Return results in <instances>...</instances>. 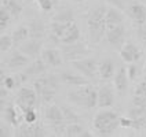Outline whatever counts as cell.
<instances>
[{"label":"cell","instance_id":"obj_24","mask_svg":"<svg viewBox=\"0 0 146 137\" xmlns=\"http://www.w3.org/2000/svg\"><path fill=\"white\" fill-rule=\"evenodd\" d=\"M65 136H69V137H88V136H91V133L86 130V128L81 125L80 122H73V123H69V125H68Z\"/></svg>","mask_w":146,"mask_h":137},{"label":"cell","instance_id":"obj_20","mask_svg":"<svg viewBox=\"0 0 146 137\" xmlns=\"http://www.w3.org/2000/svg\"><path fill=\"white\" fill-rule=\"evenodd\" d=\"M123 14L120 11V8L117 7H108L106 10V16H105V21H106V30L109 28H113L116 25H120L123 24Z\"/></svg>","mask_w":146,"mask_h":137},{"label":"cell","instance_id":"obj_33","mask_svg":"<svg viewBox=\"0 0 146 137\" xmlns=\"http://www.w3.org/2000/svg\"><path fill=\"white\" fill-rule=\"evenodd\" d=\"M130 118H141V117H146V108L145 107H138V106H132L131 104V108L128 110V114H127Z\"/></svg>","mask_w":146,"mask_h":137},{"label":"cell","instance_id":"obj_30","mask_svg":"<svg viewBox=\"0 0 146 137\" xmlns=\"http://www.w3.org/2000/svg\"><path fill=\"white\" fill-rule=\"evenodd\" d=\"M11 18H13V15L10 14V11L4 6H1L0 7V29H1V32L8 26Z\"/></svg>","mask_w":146,"mask_h":137},{"label":"cell","instance_id":"obj_46","mask_svg":"<svg viewBox=\"0 0 146 137\" xmlns=\"http://www.w3.org/2000/svg\"><path fill=\"white\" fill-rule=\"evenodd\" d=\"M145 81H146V75H145Z\"/></svg>","mask_w":146,"mask_h":137},{"label":"cell","instance_id":"obj_42","mask_svg":"<svg viewBox=\"0 0 146 137\" xmlns=\"http://www.w3.org/2000/svg\"><path fill=\"white\" fill-rule=\"evenodd\" d=\"M108 3H110L113 7H117L120 10H124V0H108Z\"/></svg>","mask_w":146,"mask_h":137},{"label":"cell","instance_id":"obj_17","mask_svg":"<svg viewBox=\"0 0 146 137\" xmlns=\"http://www.w3.org/2000/svg\"><path fill=\"white\" fill-rule=\"evenodd\" d=\"M114 74H116V66L112 59L106 58L98 63V75L101 77V80H110L114 77Z\"/></svg>","mask_w":146,"mask_h":137},{"label":"cell","instance_id":"obj_45","mask_svg":"<svg viewBox=\"0 0 146 137\" xmlns=\"http://www.w3.org/2000/svg\"><path fill=\"white\" fill-rule=\"evenodd\" d=\"M29 1H36V0H29Z\"/></svg>","mask_w":146,"mask_h":137},{"label":"cell","instance_id":"obj_21","mask_svg":"<svg viewBox=\"0 0 146 137\" xmlns=\"http://www.w3.org/2000/svg\"><path fill=\"white\" fill-rule=\"evenodd\" d=\"M29 37L31 39H43L46 36V25L40 19H32L29 25Z\"/></svg>","mask_w":146,"mask_h":137},{"label":"cell","instance_id":"obj_31","mask_svg":"<svg viewBox=\"0 0 146 137\" xmlns=\"http://www.w3.org/2000/svg\"><path fill=\"white\" fill-rule=\"evenodd\" d=\"M62 108V113H64V117H65V121L68 123H73V122H79L80 121V117L73 111L70 107H65V106H61Z\"/></svg>","mask_w":146,"mask_h":137},{"label":"cell","instance_id":"obj_7","mask_svg":"<svg viewBox=\"0 0 146 137\" xmlns=\"http://www.w3.org/2000/svg\"><path fill=\"white\" fill-rule=\"evenodd\" d=\"M72 66L87 78H95V75L98 74V62L94 58H83L73 60Z\"/></svg>","mask_w":146,"mask_h":137},{"label":"cell","instance_id":"obj_5","mask_svg":"<svg viewBox=\"0 0 146 137\" xmlns=\"http://www.w3.org/2000/svg\"><path fill=\"white\" fill-rule=\"evenodd\" d=\"M61 52L62 56L66 60H77V59H83L90 54L88 45L83 41H76V43H70V44H62L61 47Z\"/></svg>","mask_w":146,"mask_h":137},{"label":"cell","instance_id":"obj_14","mask_svg":"<svg viewBox=\"0 0 146 137\" xmlns=\"http://www.w3.org/2000/svg\"><path fill=\"white\" fill-rule=\"evenodd\" d=\"M1 106H4L3 99H1ZM17 108H18V107H17ZM17 108H15V106H11V104L4 106V108L1 107V113H3L4 119H6L10 125H13L14 128H17L19 123L24 122V115H19L18 111H17Z\"/></svg>","mask_w":146,"mask_h":137},{"label":"cell","instance_id":"obj_44","mask_svg":"<svg viewBox=\"0 0 146 137\" xmlns=\"http://www.w3.org/2000/svg\"><path fill=\"white\" fill-rule=\"evenodd\" d=\"M52 1H54V4H58V1H59V0H52Z\"/></svg>","mask_w":146,"mask_h":137},{"label":"cell","instance_id":"obj_10","mask_svg":"<svg viewBox=\"0 0 146 137\" xmlns=\"http://www.w3.org/2000/svg\"><path fill=\"white\" fill-rule=\"evenodd\" d=\"M127 14L138 26L146 24V6L142 3H131L127 7Z\"/></svg>","mask_w":146,"mask_h":137},{"label":"cell","instance_id":"obj_27","mask_svg":"<svg viewBox=\"0 0 146 137\" xmlns=\"http://www.w3.org/2000/svg\"><path fill=\"white\" fill-rule=\"evenodd\" d=\"M74 22V21H73ZM73 22H57V21H52L51 25H50V32L51 34H54V36H57V37H62L65 32L68 30V28L73 24Z\"/></svg>","mask_w":146,"mask_h":137},{"label":"cell","instance_id":"obj_32","mask_svg":"<svg viewBox=\"0 0 146 137\" xmlns=\"http://www.w3.org/2000/svg\"><path fill=\"white\" fill-rule=\"evenodd\" d=\"M68 125H69V123H68L66 121H59V122H55V123H51V128H52V130H54V134L65 136Z\"/></svg>","mask_w":146,"mask_h":137},{"label":"cell","instance_id":"obj_43","mask_svg":"<svg viewBox=\"0 0 146 137\" xmlns=\"http://www.w3.org/2000/svg\"><path fill=\"white\" fill-rule=\"evenodd\" d=\"M73 1H76V3H81V1H86V0H73Z\"/></svg>","mask_w":146,"mask_h":137},{"label":"cell","instance_id":"obj_28","mask_svg":"<svg viewBox=\"0 0 146 137\" xmlns=\"http://www.w3.org/2000/svg\"><path fill=\"white\" fill-rule=\"evenodd\" d=\"M52 21H57V22H73L74 21V14H73L72 8H64V10H61L58 14L54 15Z\"/></svg>","mask_w":146,"mask_h":137},{"label":"cell","instance_id":"obj_25","mask_svg":"<svg viewBox=\"0 0 146 137\" xmlns=\"http://www.w3.org/2000/svg\"><path fill=\"white\" fill-rule=\"evenodd\" d=\"M80 40V29L77 28V25L73 22L68 30L65 32V34L61 37V43L62 44H70V43H76Z\"/></svg>","mask_w":146,"mask_h":137},{"label":"cell","instance_id":"obj_18","mask_svg":"<svg viewBox=\"0 0 146 137\" xmlns=\"http://www.w3.org/2000/svg\"><path fill=\"white\" fill-rule=\"evenodd\" d=\"M40 56L47 65L52 66V67H57V66H59L62 63V52H61V49H57V48L43 49Z\"/></svg>","mask_w":146,"mask_h":137},{"label":"cell","instance_id":"obj_1","mask_svg":"<svg viewBox=\"0 0 146 137\" xmlns=\"http://www.w3.org/2000/svg\"><path fill=\"white\" fill-rule=\"evenodd\" d=\"M106 10H108L106 6H98L88 12L87 24H88L90 39L92 43H99L106 34Z\"/></svg>","mask_w":146,"mask_h":137},{"label":"cell","instance_id":"obj_12","mask_svg":"<svg viewBox=\"0 0 146 137\" xmlns=\"http://www.w3.org/2000/svg\"><path fill=\"white\" fill-rule=\"evenodd\" d=\"M114 104V92L110 85H102L98 88V107L108 108Z\"/></svg>","mask_w":146,"mask_h":137},{"label":"cell","instance_id":"obj_6","mask_svg":"<svg viewBox=\"0 0 146 137\" xmlns=\"http://www.w3.org/2000/svg\"><path fill=\"white\" fill-rule=\"evenodd\" d=\"M17 137H44L47 136V130L44 129V126L35 122V123H28V122H22L17 126L15 130Z\"/></svg>","mask_w":146,"mask_h":137},{"label":"cell","instance_id":"obj_16","mask_svg":"<svg viewBox=\"0 0 146 137\" xmlns=\"http://www.w3.org/2000/svg\"><path fill=\"white\" fill-rule=\"evenodd\" d=\"M29 59L31 58L28 55H25L24 52L21 51H15L11 54V56L6 60V66L11 70H15V69H22V67H26V65L29 63Z\"/></svg>","mask_w":146,"mask_h":137},{"label":"cell","instance_id":"obj_15","mask_svg":"<svg viewBox=\"0 0 146 137\" xmlns=\"http://www.w3.org/2000/svg\"><path fill=\"white\" fill-rule=\"evenodd\" d=\"M59 80L62 81L64 84L68 85H73V87H81V85H87L90 84L88 78L83 74H76L72 71H62L59 75Z\"/></svg>","mask_w":146,"mask_h":137},{"label":"cell","instance_id":"obj_9","mask_svg":"<svg viewBox=\"0 0 146 137\" xmlns=\"http://www.w3.org/2000/svg\"><path fill=\"white\" fill-rule=\"evenodd\" d=\"M92 85H81V87H77L76 89L70 90L68 93V100L72 103V104L76 106H84L86 107V103H87V97H88L90 92L92 90Z\"/></svg>","mask_w":146,"mask_h":137},{"label":"cell","instance_id":"obj_26","mask_svg":"<svg viewBox=\"0 0 146 137\" xmlns=\"http://www.w3.org/2000/svg\"><path fill=\"white\" fill-rule=\"evenodd\" d=\"M1 6L7 8L10 11V14L13 15V18H18V16L22 14V3L19 0H1Z\"/></svg>","mask_w":146,"mask_h":137},{"label":"cell","instance_id":"obj_19","mask_svg":"<svg viewBox=\"0 0 146 137\" xmlns=\"http://www.w3.org/2000/svg\"><path fill=\"white\" fill-rule=\"evenodd\" d=\"M113 81H114V88L117 89V92H119V93H124V92L127 90V88H128V81H130L127 69L121 66V67L116 71V74H114Z\"/></svg>","mask_w":146,"mask_h":137},{"label":"cell","instance_id":"obj_4","mask_svg":"<svg viewBox=\"0 0 146 137\" xmlns=\"http://www.w3.org/2000/svg\"><path fill=\"white\" fill-rule=\"evenodd\" d=\"M37 93L35 88H28V87H22L18 90L15 97V106L18 110H21V113H25L28 110H31L33 107H36L37 103Z\"/></svg>","mask_w":146,"mask_h":137},{"label":"cell","instance_id":"obj_37","mask_svg":"<svg viewBox=\"0 0 146 137\" xmlns=\"http://www.w3.org/2000/svg\"><path fill=\"white\" fill-rule=\"evenodd\" d=\"M131 104L138 106V107H145L146 108V95H134Z\"/></svg>","mask_w":146,"mask_h":137},{"label":"cell","instance_id":"obj_13","mask_svg":"<svg viewBox=\"0 0 146 137\" xmlns=\"http://www.w3.org/2000/svg\"><path fill=\"white\" fill-rule=\"evenodd\" d=\"M120 56L124 62H128V63H134V62H138L141 56H142V51L132 43H125L120 49Z\"/></svg>","mask_w":146,"mask_h":137},{"label":"cell","instance_id":"obj_2","mask_svg":"<svg viewBox=\"0 0 146 137\" xmlns=\"http://www.w3.org/2000/svg\"><path fill=\"white\" fill-rule=\"evenodd\" d=\"M120 126V115L112 110H101L92 119V128L99 136H109Z\"/></svg>","mask_w":146,"mask_h":137},{"label":"cell","instance_id":"obj_35","mask_svg":"<svg viewBox=\"0 0 146 137\" xmlns=\"http://www.w3.org/2000/svg\"><path fill=\"white\" fill-rule=\"evenodd\" d=\"M22 115H24V121L28 122V123H35V122H37V111H36V107H33L31 110L22 113Z\"/></svg>","mask_w":146,"mask_h":137},{"label":"cell","instance_id":"obj_40","mask_svg":"<svg viewBox=\"0 0 146 137\" xmlns=\"http://www.w3.org/2000/svg\"><path fill=\"white\" fill-rule=\"evenodd\" d=\"M120 126L125 128V129H131L132 128V118L127 117H120Z\"/></svg>","mask_w":146,"mask_h":137},{"label":"cell","instance_id":"obj_23","mask_svg":"<svg viewBox=\"0 0 146 137\" xmlns=\"http://www.w3.org/2000/svg\"><path fill=\"white\" fill-rule=\"evenodd\" d=\"M44 117H46V119H47L50 123H55V122H59V121H65V117H64V113H62V108L58 107V106H55V104H51L46 108Z\"/></svg>","mask_w":146,"mask_h":137},{"label":"cell","instance_id":"obj_8","mask_svg":"<svg viewBox=\"0 0 146 137\" xmlns=\"http://www.w3.org/2000/svg\"><path fill=\"white\" fill-rule=\"evenodd\" d=\"M106 40L108 43L114 47V48H119L121 49L123 44H124V36H125V28L124 25L120 24V25H116L113 28H109L106 30Z\"/></svg>","mask_w":146,"mask_h":137},{"label":"cell","instance_id":"obj_11","mask_svg":"<svg viewBox=\"0 0 146 137\" xmlns=\"http://www.w3.org/2000/svg\"><path fill=\"white\" fill-rule=\"evenodd\" d=\"M41 48H43V41L40 39H32L29 41H25L19 47V51L28 55L31 59H37L41 55V51H43Z\"/></svg>","mask_w":146,"mask_h":137},{"label":"cell","instance_id":"obj_22","mask_svg":"<svg viewBox=\"0 0 146 137\" xmlns=\"http://www.w3.org/2000/svg\"><path fill=\"white\" fill-rule=\"evenodd\" d=\"M47 69H48V65L40 56V58H37V59H35L28 67H25V73L29 77L31 75H39V74H43V73L47 71Z\"/></svg>","mask_w":146,"mask_h":137},{"label":"cell","instance_id":"obj_36","mask_svg":"<svg viewBox=\"0 0 146 137\" xmlns=\"http://www.w3.org/2000/svg\"><path fill=\"white\" fill-rule=\"evenodd\" d=\"M36 3H37L39 8L41 11H44V12H50L55 6L52 0H36Z\"/></svg>","mask_w":146,"mask_h":137},{"label":"cell","instance_id":"obj_3","mask_svg":"<svg viewBox=\"0 0 146 137\" xmlns=\"http://www.w3.org/2000/svg\"><path fill=\"white\" fill-rule=\"evenodd\" d=\"M33 88L37 93L39 102L51 103L58 92V77L55 74H47V75L39 77L35 81Z\"/></svg>","mask_w":146,"mask_h":137},{"label":"cell","instance_id":"obj_39","mask_svg":"<svg viewBox=\"0 0 146 137\" xmlns=\"http://www.w3.org/2000/svg\"><path fill=\"white\" fill-rule=\"evenodd\" d=\"M127 73H128V78H130L131 81L135 80V78H137V74H138L137 66L134 65V63H130V66L127 67Z\"/></svg>","mask_w":146,"mask_h":137},{"label":"cell","instance_id":"obj_29","mask_svg":"<svg viewBox=\"0 0 146 137\" xmlns=\"http://www.w3.org/2000/svg\"><path fill=\"white\" fill-rule=\"evenodd\" d=\"M11 37H13V40H14V44L22 43V41H25L29 37V28H28V26H18L15 30H14Z\"/></svg>","mask_w":146,"mask_h":137},{"label":"cell","instance_id":"obj_34","mask_svg":"<svg viewBox=\"0 0 146 137\" xmlns=\"http://www.w3.org/2000/svg\"><path fill=\"white\" fill-rule=\"evenodd\" d=\"M13 44H14V40H13V37H10L7 34H1V37H0V51L1 52H7L8 49L13 47Z\"/></svg>","mask_w":146,"mask_h":137},{"label":"cell","instance_id":"obj_38","mask_svg":"<svg viewBox=\"0 0 146 137\" xmlns=\"http://www.w3.org/2000/svg\"><path fill=\"white\" fill-rule=\"evenodd\" d=\"M137 34H138L139 40H141L146 45V24L138 26V32H137Z\"/></svg>","mask_w":146,"mask_h":137},{"label":"cell","instance_id":"obj_41","mask_svg":"<svg viewBox=\"0 0 146 137\" xmlns=\"http://www.w3.org/2000/svg\"><path fill=\"white\" fill-rule=\"evenodd\" d=\"M135 95H146V81L145 80L135 87Z\"/></svg>","mask_w":146,"mask_h":137}]
</instances>
